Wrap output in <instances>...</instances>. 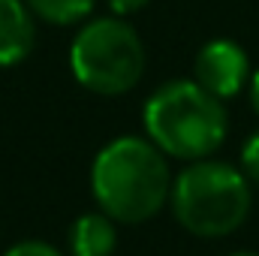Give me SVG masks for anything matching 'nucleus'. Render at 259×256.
<instances>
[{"label": "nucleus", "instance_id": "1", "mask_svg": "<svg viewBox=\"0 0 259 256\" xmlns=\"http://www.w3.org/2000/svg\"><path fill=\"white\" fill-rule=\"evenodd\" d=\"M91 187L100 211L112 220L145 223L166 205L172 193V172L166 154L151 139L121 136L97 154Z\"/></svg>", "mask_w": 259, "mask_h": 256}, {"label": "nucleus", "instance_id": "2", "mask_svg": "<svg viewBox=\"0 0 259 256\" xmlns=\"http://www.w3.org/2000/svg\"><path fill=\"white\" fill-rule=\"evenodd\" d=\"M145 130L163 154L178 160H205L223 145L229 118L220 97L208 94L199 81L181 78L148 97Z\"/></svg>", "mask_w": 259, "mask_h": 256}, {"label": "nucleus", "instance_id": "3", "mask_svg": "<svg viewBox=\"0 0 259 256\" xmlns=\"http://www.w3.org/2000/svg\"><path fill=\"white\" fill-rule=\"evenodd\" d=\"M172 214L199 238H223L235 232L250 214L247 175L229 163L193 160L172 181Z\"/></svg>", "mask_w": 259, "mask_h": 256}, {"label": "nucleus", "instance_id": "4", "mask_svg": "<svg viewBox=\"0 0 259 256\" xmlns=\"http://www.w3.org/2000/svg\"><path fill=\"white\" fill-rule=\"evenodd\" d=\"M72 75L100 97H118L139 84L145 69V46L121 18L88 21L69 49Z\"/></svg>", "mask_w": 259, "mask_h": 256}, {"label": "nucleus", "instance_id": "5", "mask_svg": "<svg viewBox=\"0 0 259 256\" xmlns=\"http://www.w3.org/2000/svg\"><path fill=\"white\" fill-rule=\"evenodd\" d=\"M196 81L220 97L229 100L235 94H241V88L250 81V61L244 55V49L232 39H211L208 46H202V52L196 55Z\"/></svg>", "mask_w": 259, "mask_h": 256}, {"label": "nucleus", "instance_id": "6", "mask_svg": "<svg viewBox=\"0 0 259 256\" xmlns=\"http://www.w3.org/2000/svg\"><path fill=\"white\" fill-rule=\"evenodd\" d=\"M36 42L30 6L21 0H0V66L21 64Z\"/></svg>", "mask_w": 259, "mask_h": 256}, {"label": "nucleus", "instance_id": "7", "mask_svg": "<svg viewBox=\"0 0 259 256\" xmlns=\"http://www.w3.org/2000/svg\"><path fill=\"white\" fill-rule=\"evenodd\" d=\"M69 247L72 256H112L118 247L115 220L106 211L81 214L69 229Z\"/></svg>", "mask_w": 259, "mask_h": 256}, {"label": "nucleus", "instance_id": "8", "mask_svg": "<svg viewBox=\"0 0 259 256\" xmlns=\"http://www.w3.org/2000/svg\"><path fill=\"white\" fill-rule=\"evenodd\" d=\"M24 3L49 24H61V27L84 21L94 9V0H24Z\"/></svg>", "mask_w": 259, "mask_h": 256}, {"label": "nucleus", "instance_id": "9", "mask_svg": "<svg viewBox=\"0 0 259 256\" xmlns=\"http://www.w3.org/2000/svg\"><path fill=\"white\" fill-rule=\"evenodd\" d=\"M241 172L247 175V181L259 184V133H253L241 148Z\"/></svg>", "mask_w": 259, "mask_h": 256}, {"label": "nucleus", "instance_id": "10", "mask_svg": "<svg viewBox=\"0 0 259 256\" xmlns=\"http://www.w3.org/2000/svg\"><path fill=\"white\" fill-rule=\"evenodd\" d=\"M3 256H64L58 247L46 244V241H21L15 247H9Z\"/></svg>", "mask_w": 259, "mask_h": 256}, {"label": "nucleus", "instance_id": "11", "mask_svg": "<svg viewBox=\"0 0 259 256\" xmlns=\"http://www.w3.org/2000/svg\"><path fill=\"white\" fill-rule=\"evenodd\" d=\"M151 0H109V6L118 12V15H130V12H139L142 6H148Z\"/></svg>", "mask_w": 259, "mask_h": 256}, {"label": "nucleus", "instance_id": "12", "mask_svg": "<svg viewBox=\"0 0 259 256\" xmlns=\"http://www.w3.org/2000/svg\"><path fill=\"white\" fill-rule=\"evenodd\" d=\"M250 103H253V109L259 115V69L250 75Z\"/></svg>", "mask_w": 259, "mask_h": 256}, {"label": "nucleus", "instance_id": "13", "mask_svg": "<svg viewBox=\"0 0 259 256\" xmlns=\"http://www.w3.org/2000/svg\"><path fill=\"white\" fill-rule=\"evenodd\" d=\"M232 256H259V253H232Z\"/></svg>", "mask_w": 259, "mask_h": 256}]
</instances>
